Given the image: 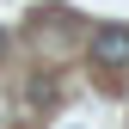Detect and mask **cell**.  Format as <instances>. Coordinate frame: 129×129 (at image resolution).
Returning <instances> with one entry per match:
<instances>
[{"label":"cell","mask_w":129,"mask_h":129,"mask_svg":"<svg viewBox=\"0 0 129 129\" xmlns=\"http://www.w3.org/2000/svg\"><path fill=\"white\" fill-rule=\"evenodd\" d=\"M92 61L99 68H129V25H99L92 31Z\"/></svg>","instance_id":"obj_1"},{"label":"cell","mask_w":129,"mask_h":129,"mask_svg":"<svg viewBox=\"0 0 129 129\" xmlns=\"http://www.w3.org/2000/svg\"><path fill=\"white\" fill-rule=\"evenodd\" d=\"M0 55H6V31H0Z\"/></svg>","instance_id":"obj_2"}]
</instances>
